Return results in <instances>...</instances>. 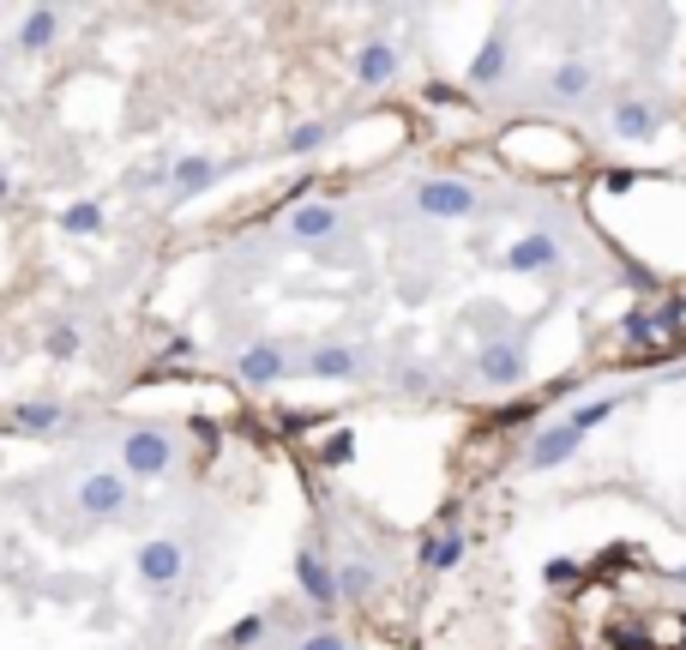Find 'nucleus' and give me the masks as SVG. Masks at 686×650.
<instances>
[{"mask_svg":"<svg viewBox=\"0 0 686 650\" xmlns=\"http://www.w3.org/2000/svg\"><path fill=\"white\" fill-rule=\"evenodd\" d=\"M121 470L133 482H163L175 470V433L157 422H139L121 433Z\"/></svg>","mask_w":686,"mask_h":650,"instance_id":"obj_1","label":"nucleus"},{"mask_svg":"<svg viewBox=\"0 0 686 650\" xmlns=\"http://www.w3.org/2000/svg\"><path fill=\"white\" fill-rule=\"evenodd\" d=\"M181 572H187V548L175 542V537H151V542H139V554H133V579H139V591H175V584H181Z\"/></svg>","mask_w":686,"mask_h":650,"instance_id":"obj_2","label":"nucleus"},{"mask_svg":"<svg viewBox=\"0 0 686 650\" xmlns=\"http://www.w3.org/2000/svg\"><path fill=\"white\" fill-rule=\"evenodd\" d=\"M482 194L469 181H452V175H428L422 187H416V211L422 217H440V223H457V217H476Z\"/></svg>","mask_w":686,"mask_h":650,"instance_id":"obj_3","label":"nucleus"},{"mask_svg":"<svg viewBox=\"0 0 686 650\" xmlns=\"http://www.w3.org/2000/svg\"><path fill=\"white\" fill-rule=\"evenodd\" d=\"M126 482H133L126 470H85V476H79V494H73V500H79L85 518L109 525V518L126 513Z\"/></svg>","mask_w":686,"mask_h":650,"instance_id":"obj_4","label":"nucleus"},{"mask_svg":"<svg viewBox=\"0 0 686 650\" xmlns=\"http://www.w3.org/2000/svg\"><path fill=\"white\" fill-rule=\"evenodd\" d=\"M524 374H530V355H524V343H512V338H494V343H482V350H476V379H482V386H494V392H512V386H524Z\"/></svg>","mask_w":686,"mask_h":650,"instance_id":"obj_5","label":"nucleus"},{"mask_svg":"<svg viewBox=\"0 0 686 650\" xmlns=\"http://www.w3.org/2000/svg\"><path fill=\"white\" fill-rule=\"evenodd\" d=\"M296 584H301V596H308L313 608H332L338 596H343V591H338V566H332V560H325L313 542L296 548Z\"/></svg>","mask_w":686,"mask_h":650,"instance_id":"obj_6","label":"nucleus"},{"mask_svg":"<svg viewBox=\"0 0 686 650\" xmlns=\"http://www.w3.org/2000/svg\"><path fill=\"white\" fill-rule=\"evenodd\" d=\"M398 67H403V55H398L391 36H367V43L355 48V85H362V91H386V85L398 79Z\"/></svg>","mask_w":686,"mask_h":650,"instance_id":"obj_7","label":"nucleus"},{"mask_svg":"<svg viewBox=\"0 0 686 650\" xmlns=\"http://www.w3.org/2000/svg\"><path fill=\"white\" fill-rule=\"evenodd\" d=\"M584 440H590V433H584L578 422H572V416H561V422H549V428L536 433V440H530L524 464H530V470H554V464H566V458L578 452Z\"/></svg>","mask_w":686,"mask_h":650,"instance_id":"obj_8","label":"nucleus"},{"mask_svg":"<svg viewBox=\"0 0 686 650\" xmlns=\"http://www.w3.org/2000/svg\"><path fill=\"white\" fill-rule=\"evenodd\" d=\"M608 126H615V139H627V145H644V139H656V126H663V109H656L651 97L627 91L608 109Z\"/></svg>","mask_w":686,"mask_h":650,"instance_id":"obj_9","label":"nucleus"},{"mask_svg":"<svg viewBox=\"0 0 686 650\" xmlns=\"http://www.w3.org/2000/svg\"><path fill=\"white\" fill-rule=\"evenodd\" d=\"M284 374H289V355H284V343H247V350L235 355V379H241V386H253V392L277 386Z\"/></svg>","mask_w":686,"mask_h":650,"instance_id":"obj_10","label":"nucleus"},{"mask_svg":"<svg viewBox=\"0 0 686 650\" xmlns=\"http://www.w3.org/2000/svg\"><path fill=\"white\" fill-rule=\"evenodd\" d=\"M223 181V163L206 157V151H193V157H175V175H169V199L175 206H187V199L211 194V187Z\"/></svg>","mask_w":686,"mask_h":650,"instance_id":"obj_11","label":"nucleus"},{"mask_svg":"<svg viewBox=\"0 0 686 650\" xmlns=\"http://www.w3.org/2000/svg\"><path fill=\"white\" fill-rule=\"evenodd\" d=\"M554 265H561V241L549 229H530L506 247V272H554Z\"/></svg>","mask_w":686,"mask_h":650,"instance_id":"obj_12","label":"nucleus"},{"mask_svg":"<svg viewBox=\"0 0 686 650\" xmlns=\"http://www.w3.org/2000/svg\"><path fill=\"white\" fill-rule=\"evenodd\" d=\"M289 241H301V247H320V241L338 235V206H325V199H308V206L289 211Z\"/></svg>","mask_w":686,"mask_h":650,"instance_id":"obj_13","label":"nucleus"},{"mask_svg":"<svg viewBox=\"0 0 686 650\" xmlns=\"http://www.w3.org/2000/svg\"><path fill=\"white\" fill-rule=\"evenodd\" d=\"M506 67H512V43H506V31H494L488 43L469 55V85H476V91H494V85L506 79Z\"/></svg>","mask_w":686,"mask_h":650,"instance_id":"obj_14","label":"nucleus"},{"mask_svg":"<svg viewBox=\"0 0 686 650\" xmlns=\"http://www.w3.org/2000/svg\"><path fill=\"white\" fill-rule=\"evenodd\" d=\"M60 36V7H31L19 19V48L24 55H43V48H55Z\"/></svg>","mask_w":686,"mask_h":650,"instance_id":"obj_15","label":"nucleus"},{"mask_svg":"<svg viewBox=\"0 0 686 650\" xmlns=\"http://www.w3.org/2000/svg\"><path fill=\"white\" fill-rule=\"evenodd\" d=\"M308 374L313 379H355L362 374V355L350 343H320V350H308Z\"/></svg>","mask_w":686,"mask_h":650,"instance_id":"obj_16","label":"nucleus"},{"mask_svg":"<svg viewBox=\"0 0 686 650\" xmlns=\"http://www.w3.org/2000/svg\"><path fill=\"white\" fill-rule=\"evenodd\" d=\"M60 422H67V404H55V398L12 404V428H19V433H55Z\"/></svg>","mask_w":686,"mask_h":650,"instance_id":"obj_17","label":"nucleus"},{"mask_svg":"<svg viewBox=\"0 0 686 650\" xmlns=\"http://www.w3.org/2000/svg\"><path fill=\"white\" fill-rule=\"evenodd\" d=\"M590 85H596V73H590V60H561V67L549 73V91L561 97V103H584V97H590Z\"/></svg>","mask_w":686,"mask_h":650,"instance_id":"obj_18","label":"nucleus"},{"mask_svg":"<svg viewBox=\"0 0 686 650\" xmlns=\"http://www.w3.org/2000/svg\"><path fill=\"white\" fill-rule=\"evenodd\" d=\"M457 560H464V537H457V525H440L422 542V572H452Z\"/></svg>","mask_w":686,"mask_h":650,"instance_id":"obj_19","label":"nucleus"},{"mask_svg":"<svg viewBox=\"0 0 686 650\" xmlns=\"http://www.w3.org/2000/svg\"><path fill=\"white\" fill-rule=\"evenodd\" d=\"M620 338H627L632 355L656 350V338H663V326H656V308H632L627 320H620Z\"/></svg>","mask_w":686,"mask_h":650,"instance_id":"obj_20","label":"nucleus"},{"mask_svg":"<svg viewBox=\"0 0 686 650\" xmlns=\"http://www.w3.org/2000/svg\"><path fill=\"white\" fill-rule=\"evenodd\" d=\"M325 139H332V126H325V121H301V126H289L284 151H289V157H313V151H325Z\"/></svg>","mask_w":686,"mask_h":650,"instance_id":"obj_21","label":"nucleus"},{"mask_svg":"<svg viewBox=\"0 0 686 650\" xmlns=\"http://www.w3.org/2000/svg\"><path fill=\"white\" fill-rule=\"evenodd\" d=\"M60 229H67V235H103V206H97V199H79V206L60 211Z\"/></svg>","mask_w":686,"mask_h":650,"instance_id":"obj_22","label":"nucleus"},{"mask_svg":"<svg viewBox=\"0 0 686 650\" xmlns=\"http://www.w3.org/2000/svg\"><path fill=\"white\" fill-rule=\"evenodd\" d=\"M374 579H379V572L367 566V560H350V566H338V591L350 596V603H362V596H374Z\"/></svg>","mask_w":686,"mask_h":650,"instance_id":"obj_23","label":"nucleus"},{"mask_svg":"<svg viewBox=\"0 0 686 650\" xmlns=\"http://www.w3.org/2000/svg\"><path fill=\"white\" fill-rule=\"evenodd\" d=\"M223 645H229V650H259V645H265V615H241L235 627L223 632Z\"/></svg>","mask_w":686,"mask_h":650,"instance_id":"obj_24","label":"nucleus"},{"mask_svg":"<svg viewBox=\"0 0 686 650\" xmlns=\"http://www.w3.org/2000/svg\"><path fill=\"white\" fill-rule=\"evenodd\" d=\"M350 458H355V433L350 428H338V433H325V445H320V464H350Z\"/></svg>","mask_w":686,"mask_h":650,"instance_id":"obj_25","label":"nucleus"},{"mask_svg":"<svg viewBox=\"0 0 686 650\" xmlns=\"http://www.w3.org/2000/svg\"><path fill=\"white\" fill-rule=\"evenodd\" d=\"M48 355H55V362H73V355H79V326H48Z\"/></svg>","mask_w":686,"mask_h":650,"instance_id":"obj_26","label":"nucleus"},{"mask_svg":"<svg viewBox=\"0 0 686 650\" xmlns=\"http://www.w3.org/2000/svg\"><path fill=\"white\" fill-rule=\"evenodd\" d=\"M578 579H584V566L566 560V554H554L549 566H542V584H554V591H566V584H578Z\"/></svg>","mask_w":686,"mask_h":650,"instance_id":"obj_27","label":"nucleus"},{"mask_svg":"<svg viewBox=\"0 0 686 650\" xmlns=\"http://www.w3.org/2000/svg\"><path fill=\"white\" fill-rule=\"evenodd\" d=\"M656 326H663V338H681V326H686V296H668L663 308H656Z\"/></svg>","mask_w":686,"mask_h":650,"instance_id":"obj_28","label":"nucleus"},{"mask_svg":"<svg viewBox=\"0 0 686 650\" xmlns=\"http://www.w3.org/2000/svg\"><path fill=\"white\" fill-rule=\"evenodd\" d=\"M608 645H615V650H656L644 627H608Z\"/></svg>","mask_w":686,"mask_h":650,"instance_id":"obj_29","label":"nucleus"},{"mask_svg":"<svg viewBox=\"0 0 686 650\" xmlns=\"http://www.w3.org/2000/svg\"><path fill=\"white\" fill-rule=\"evenodd\" d=\"M301 650H350V639L332 632V627H320V632H308V639H301Z\"/></svg>","mask_w":686,"mask_h":650,"instance_id":"obj_30","label":"nucleus"},{"mask_svg":"<svg viewBox=\"0 0 686 650\" xmlns=\"http://www.w3.org/2000/svg\"><path fill=\"white\" fill-rule=\"evenodd\" d=\"M639 181H644L639 169H608V175H602V187H608V194H632Z\"/></svg>","mask_w":686,"mask_h":650,"instance_id":"obj_31","label":"nucleus"},{"mask_svg":"<svg viewBox=\"0 0 686 650\" xmlns=\"http://www.w3.org/2000/svg\"><path fill=\"white\" fill-rule=\"evenodd\" d=\"M536 416V398L530 404H512V410H494V428H506V422H530Z\"/></svg>","mask_w":686,"mask_h":650,"instance_id":"obj_32","label":"nucleus"},{"mask_svg":"<svg viewBox=\"0 0 686 650\" xmlns=\"http://www.w3.org/2000/svg\"><path fill=\"white\" fill-rule=\"evenodd\" d=\"M163 355H169V362H187V355H193V338H169V343H163Z\"/></svg>","mask_w":686,"mask_h":650,"instance_id":"obj_33","label":"nucleus"},{"mask_svg":"<svg viewBox=\"0 0 686 650\" xmlns=\"http://www.w3.org/2000/svg\"><path fill=\"white\" fill-rule=\"evenodd\" d=\"M422 97H428V103H457V91H452V85H428Z\"/></svg>","mask_w":686,"mask_h":650,"instance_id":"obj_34","label":"nucleus"},{"mask_svg":"<svg viewBox=\"0 0 686 650\" xmlns=\"http://www.w3.org/2000/svg\"><path fill=\"white\" fill-rule=\"evenodd\" d=\"M668 579H675V584H681V591H686V566H675V572H668Z\"/></svg>","mask_w":686,"mask_h":650,"instance_id":"obj_35","label":"nucleus"}]
</instances>
